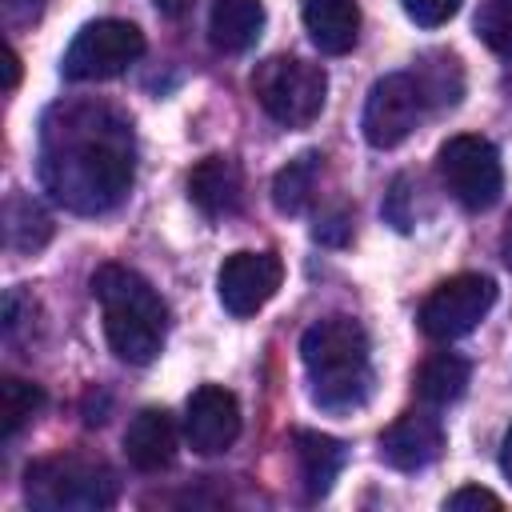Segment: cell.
<instances>
[{"mask_svg":"<svg viewBox=\"0 0 512 512\" xmlns=\"http://www.w3.org/2000/svg\"><path fill=\"white\" fill-rule=\"evenodd\" d=\"M184 436H188V448L200 452V456H216V452H228L240 436V404L228 388L220 384H200L192 396H188V408H184Z\"/></svg>","mask_w":512,"mask_h":512,"instance_id":"8fae6325","label":"cell"},{"mask_svg":"<svg viewBox=\"0 0 512 512\" xmlns=\"http://www.w3.org/2000/svg\"><path fill=\"white\" fill-rule=\"evenodd\" d=\"M504 500L496 496V492H488V488H476V484H468V488H456L448 500H444V508H452V512H464V508H500Z\"/></svg>","mask_w":512,"mask_h":512,"instance_id":"d4e9b609","label":"cell"},{"mask_svg":"<svg viewBox=\"0 0 512 512\" xmlns=\"http://www.w3.org/2000/svg\"><path fill=\"white\" fill-rule=\"evenodd\" d=\"M424 108H428V96H424L420 80L412 72H388L372 84V92L364 100L360 132L372 148H396L416 132Z\"/></svg>","mask_w":512,"mask_h":512,"instance_id":"9c48e42d","label":"cell"},{"mask_svg":"<svg viewBox=\"0 0 512 512\" xmlns=\"http://www.w3.org/2000/svg\"><path fill=\"white\" fill-rule=\"evenodd\" d=\"M120 496L116 472L80 452H56L24 468V500L40 512H100Z\"/></svg>","mask_w":512,"mask_h":512,"instance_id":"277c9868","label":"cell"},{"mask_svg":"<svg viewBox=\"0 0 512 512\" xmlns=\"http://www.w3.org/2000/svg\"><path fill=\"white\" fill-rule=\"evenodd\" d=\"M500 468H504V476L512 480V428H508V436H504V448H500Z\"/></svg>","mask_w":512,"mask_h":512,"instance_id":"83f0119b","label":"cell"},{"mask_svg":"<svg viewBox=\"0 0 512 512\" xmlns=\"http://www.w3.org/2000/svg\"><path fill=\"white\" fill-rule=\"evenodd\" d=\"M264 32V0H216L208 12V36L220 52H248Z\"/></svg>","mask_w":512,"mask_h":512,"instance_id":"e0dca14e","label":"cell"},{"mask_svg":"<svg viewBox=\"0 0 512 512\" xmlns=\"http://www.w3.org/2000/svg\"><path fill=\"white\" fill-rule=\"evenodd\" d=\"M292 452H296V472H300V484L308 492V500H320L328 496V488L336 484L348 452L336 436L328 432H312V428H296L292 432Z\"/></svg>","mask_w":512,"mask_h":512,"instance_id":"9a60e30c","label":"cell"},{"mask_svg":"<svg viewBox=\"0 0 512 512\" xmlns=\"http://www.w3.org/2000/svg\"><path fill=\"white\" fill-rule=\"evenodd\" d=\"M412 76L420 80L428 104H456L460 100L464 76H460V60L456 56H444L440 52V64H432V56H424V64H416Z\"/></svg>","mask_w":512,"mask_h":512,"instance_id":"7402d4cb","label":"cell"},{"mask_svg":"<svg viewBox=\"0 0 512 512\" xmlns=\"http://www.w3.org/2000/svg\"><path fill=\"white\" fill-rule=\"evenodd\" d=\"M188 200L204 216H236L244 204V172L228 156H204L188 172Z\"/></svg>","mask_w":512,"mask_h":512,"instance_id":"5bb4252c","label":"cell"},{"mask_svg":"<svg viewBox=\"0 0 512 512\" xmlns=\"http://www.w3.org/2000/svg\"><path fill=\"white\" fill-rule=\"evenodd\" d=\"M252 96L276 124L308 128L328 100V76L300 56H268L252 72Z\"/></svg>","mask_w":512,"mask_h":512,"instance_id":"5b68a950","label":"cell"},{"mask_svg":"<svg viewBox=\"0 0 512 512\" xmlns=\"http://www.w3.org/2000/svg\"><path fill=\"white\" fill-rule=\"evenodd\" d=\"M144 56V32L128 20H92L64 48L60 72L68 80H112Z\"/></svg>","mask_w":512,"mask_h":512,"instance_id":"52a82bcc","label":"cell"},{"mask_svg":"<svg viewBox=\"0 0 512 512\" xmlns=\"http://www.w3.org/2000/svg\"><path fill=\"white\" fill-rule=\"evenodd\" d=\"M400 4H404V12H408L420 28H440V24H448V20L460 12L464 0H400Z\"/></svg>","mask_w":512,"mask_h":512,"instance_id":"cb8c5ba5","label":"cell"},{"mask_svg":"<svg viewBox=\"0 0 512 512\" xmlns=\"http://www.w3.org/2000/svg\"><path fill=\"white\" fill-rule=\"evenodd\" d=\"M444 452V424L432 412H400L380 432V456L396 472H420Z\"/></svg>","mask_w":512,"mask_h":512,"instance_id":"7c38bea8","label":"cell"},{"mask_svg":"<svg viewBox=\"0 0 512 512\" xmlns=\"http://www.w3.org/2000/svg\"><path fill=\"white\" fill-rule=\"evenodd\" d=\"M468 376H472V364H468L464 356H456V352H432V356L416 368L412 388H416V396H420L424 404L440 408V404H452V400L464 396Z\"/></svg>","mask_w":512,"mask_h":512,"instance_id":"ac0fdd59","label":"cell"},{"mask_svg":"<svg viewBox=\"0 0 512 512\" xmlns=\"http://www.w3.org/2000/svg\"><path fill=\"white\" fill-rule=\"evenodd\" d=\"M48 240H52V216H48L32 196L12 192V196L4 200V244H8L12 252L32 256V252H40Z\"/></svg>","mask_w":512,"mask_h":512,"instance_id":"d6986e66","label":"cell"},{"mask_svg":"<svg viewBox=\"0 0 512 512\" xmlns=\"http://www.w3.org/2000/svg\"><path fill=\"white\" fill-rule=\"evenodd\" d=\"M92 296L104 312L108 348L128 364H152L168 332V308L160 292L128 264H100L92 272Z\"/></svg>","mask_w":512,"mask_h":512,"instance_id":"3957f363","label":"cell"},{"mask_svg":"<svg viewBox=\"0 0 512 512\" xmlns=\"http://www.w3.org/2000/svg\"><path fill=\"white\" fill-rule=\"evenodd\" d=\"M4 68H8V84H4V92H16V84H20V56H16V48L4 52Z\"/></svg>","mask_w":512,"mask_h":512,"instance_id":"4316f807","label":"cell"},{"mask_svg":"<svg viewBox=\"0 0 512 512\" xmlns=\"http://www.w3.org/2000/svg\"><path fill=\"white\" fill-rule=\"evenodd\" d=\"M284 284V264L276 252H232L216 272L220 304L232 316H256Z\"/></svg>","mask_w":512,"mask_h":512,"instance_id":"30bf717a","label":"cell"},{"mask_svg":"<svg viewBox=\"0 0 512 512\" xmlns=\"http://www.w3.org/2000/svg\"><path fill=\"white\" fill-rule=\"evenodd\" d=\"M124 456L136 472H164L176 460V420L164 408H140L124 428Z\"/></svg>","mask_w":512,"mask_h":512,"instance_id":"4fadbf2b","label":"cell"},{"mask_svg":"<svg viewBox=\"0 0 512 512\" xmlns=\"http://www.w3.org/2000/svg\"><path fill=\"white\" fill-rule=\"evenodd\" d=\"M496 304V280L492 276H480V272H460V276H448L440 280L424 304H420V332L428 340H460L468 336Z\"/></svg>","mask_w":512,"mask_h":512,"instance_id":"ba28073f","label":"cell"},{"mask_svg":"<svg viewBox=\"0 0 512 512\" xmlns=\"http://www.w3.org/2000/svg\"><path fill=\"white\" fill-rule=\"evenodd\" d=\"M472 28L484 48H492L496 56H512V0H480Z\"/></svg>","mask_w":512,"mask_h":512,"instance_id":"603a6c76","label":"cell"},{"mask_svg":"<svg viewBox=\"0 0 512 512\" xmlns=\"http://www.w3.org/2000/svg\"><path fill=\"white\" fill-rule=\"evenodd\" d=\"M500 252H504V264L512 268V220H508V228H504V236H500Z\"/></svg>","mask_w":512,"mask_h":512,"instance_id":"f1b7e54d","label":"cell"},{"mask_svg":"<svg viewBox=\"0 0 512 512\" xmlns=\"http://www.w3.org/2000/svg\"><path fill=\"white\" fill-rule=\"evenodd\" d=\"M40 184L68 212L96 216L132 188V124L112 104L68 100L40 124Z\"/></svg>","mask_w":512,"mask_h":512,"instance_id":"6da1fadb","label":"cell"},{"mask_svg":"<svg viewBox=\"0 0 512 512\" xmlns=\"http://www.w3.org/2000/svg\"><path fill=\"white\" fill-rule=\"evenodd\" d=\"M436 172L448 196L468 212H488L504 192L500 152L484 136H448L436 152Z\"/></svg>","mask_w":512,"mask_h":512,"instance_id":"8992f818","label":"cell"},{"mask_svg":"<svg viewBox=\"0 0 512 512\" xmlns=\"http://www.w3.org/2000/svg\"><path fill=\"white\" fill-rule=\"evenodd\" d=\"M300 16H304V28H308L312 44L324 56L352 52L356 32H360V8H356V0H300Z\"/></svg>","mask_w":512,"mask_h":512,"instance_id":"2e32d148","label":"cell"},{"mask_svg":"<svg viewBox=\"0 0 512 512\" xmlns=\"http://www.w3.org/2000/svg\"><path fill=\"white\" fill-rule=\"evenodd\" d=\"M40 408H44V388L40 384H28L20 376H4L0 380V428H4V440H12Z\"/></svg>","mask_w":512,"mask_h":512,"instance_id":"44dd1931","label":"cell"},{"mask_svg":"<svg viewBox=\"0 0 512 512\" xmlns=\"http://www.w3.org/2000/svg\"><path fill=\"white\" fill-rule=\"evenodd\" d=\"M152 4H156V12L168 16V20H184V16L196 8V0H152Z\"/></svg>","mask_w":512,"mask_h":512,"instance_id":"484cf974","label":"cell"},{"mask_svg":"<svg viewBox=\"0 0 512 512\" xmlns=\"http://www.w3.org/2000/svg\"><path fill=\"white\" fill-rule=\"evenodd\" d=\"M308 392L324 412H352L372 396L368 332L352 316H324L300 336Z\"/></svg>","mask_w":512,"mask_h":512,"instance_id":"7a4b0ae2","label":"cell"},{"mask_svg":"<svg viewBox=\"0 0 512 512\" xmlns=\"http://www.w3.org/2000/svg\"><path fill=\"white\" fill-rule=\"evenodd\" d=\"M316 180H320V152H304L288 160L272 180V204L284 216H300L316 196Z\"/></svg>","mask_w":512,"mask_h":512,"instance_id":"ffe728a7","label":"cell"}]
</instances>
